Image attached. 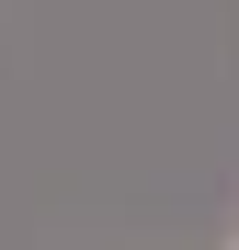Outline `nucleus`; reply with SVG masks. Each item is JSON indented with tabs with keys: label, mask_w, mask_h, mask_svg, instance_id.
Instances as JSON below:
<instances>
[{
	"label": "nucleus",
	"mask_w": 239,
	"mask_h": 250,
	"mask_svg": "<svg viewBox=\"0 0 239 250\" xmlns=\"http://www.w3.org/2000/svg\"><path fill=\"white\" fill-rule=\"evenodd\" d=\"M228 250H239V228H228Z\"/></svg>",
	"instance_id": "nucleus-1"
}]
</instances>
